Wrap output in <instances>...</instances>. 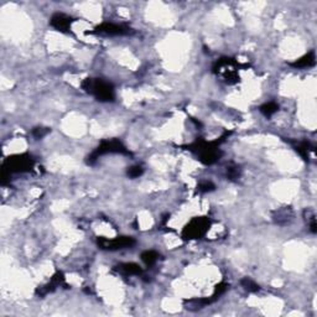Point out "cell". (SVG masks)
Listing matches in <instances>:
<instances>
[{
	"label": "cell",
	"instance_id": "44dd1931",
	"mask_svg": "<svg viewBox=\"0 0 317 317\" xmlns=\"http://www.w3.org/2000/svg\"><path fill=\"white\" fill-rule=\"evenodd\" d=\"M50 133V128H45V127H37L33 130V135L36 139H42V138L46 137Z\"/></svg>",
	"mask_w": 317,
	"mask_h": 317
},
{
	"label": "cell",
	"instance_id": "52a82bcc",
	"mask_svg": "<svg viewBox=\"0 0 317 317\" xmlns=\"http://www.w3.org/2000/svg\"><path fill=\"white\" fill-rule=\"evenodd\" d=\"M90 35H100V36H123L132 34V29L124 24H113V23H103L100 25L95 26L92 31H89Z\"/></svg>",
	"mask_w": 317,
	"mask_h": 317
},
{
	"label": "cell",
	"instance_id": "7a4b0ae2",
	"mask_svg": "<svg viewBox=\"0 0 317 317\" xmlns=\"http://www.w3.org/2000/svg\"><path fill=\"white\" fill-rule=\"evenodd\" d=\"M82 89L88 94L94 95L99 102H113L116 98L113 84L100 78H86L81 83Z\"/></svg>",
	"mask_w": 317,
	"mask_h": 317
},
{
	"label": "cell",
	"instance_id": "3957f363",
	"mask_svg": "<svg viewBox=\"0 0 317 317\" xmlns=\"http://www.w3.org/2000/svg\"><path fill=\"white\" fill-rule=\"evenodd\" d=\"M105 154H119V155L132 156V153L125 148V145L121 140H103L102 143L99 144V146H98L90 155L87 156V164L93 165L98 159H99V156L105 155Z\"/></svg>",
	"mask_w": 317,
	"mask_h": 317
},
{
	"label": "cell",
	"instance_id": "ac0fdd59",
	"mask_svg": "<svg viewBox=\"0 0 317 317\" xmlns=\"http://www.w3.org/2000/svg\"><path fill=\"white\" fill-rule=\"evenodd\" d=\"M242 175V169L238 165H229L227 167V177L231 181H237Z\"/></svg>",
	"mask_w": 317,
	"mask_h": 317
},
{
	"label": "cell",
	"instance_id": "5bb4252c",
	"mask_svg": "<svg viewBox=\"0 0 317 317\" xmlns=\"http://www.w3.org/2000/svg\"><path fill=\"white\" fill-rule=\"evenodd\" d=\"M291 217L292 212L289 207H284V208L278 209L273 215L274 222L278 223V225H286V223H289L291 221Z\"/></svg>",
	"mask_w": 317,
	"mask_h": 317
},
{
	"label": "cell",
	"instance_id": "8fae6325",
	"mask_svg": "<svg viewBox=\"0 0 317 317\" xmlns=\"http://www.w3.org/2000/svg\"><path fill=\"white\" fill-rule=\"evenodd\" d=\"M218 297H216L215 295L209 297H202V299H190L183 301V306H185L186 310L188 311H197L201 310V308L206 307L207 305H211L212 302H215Z\"/></svg>",
	"mask_w": 317,
	"mask_h": 317
},
{
	"label": "cell",
	"instance_id": "2e32d148",
	"mask_svg": "<svg viewBox=\"0 0 317 317\" xmlns=\"http://www.w3.org/2000/svg\"><path fill=\"white\" fill-rule=\"evenodd\" d=\"M259 111H260V113L264 114L266 118H269V117H271L273 114H275L276 112L279 111V104L275 102H268L260 107Z\"/></svg>",
	"mask_w": 317,
	"mask_h": 317
},
{
	"label": "cell",
	"instance_id": "ba28073f",
	"mask_svg": "<svg viewBox=\"0 0 317 317\" xmlns=\"http://www.w3.org/2000/svg\"><path fill=\"white\" fill-rule=\"evenodd\" d=\"M97 243L99 248L105 250H121L125 248H132L135 246V239L133 237H117L114 239H108L104 237H99L97 239Z\"/></svg>",
	"mask_w": 317,
	"mask_h": 317
},
{
	"label": "cell",
	"instance_id": "5b68a950",
	"mask_svg": "<svg viewBox=\"0 0 317 317\" xmlns=\"http://www.w3.org/2000/svg\"><path fill=\"white\" fill-rule=\"evenodd\" d=\"M239 67H241V66H239V63L237 62L234 58L223 57L215 63V66H213V72H215L217 76L222 77V78L225 79L226 83L234 84L239 81Z\"/></svg>",
	"mask_w": 317,
	"mask_h": 317
},
{
	"label": "cell",
	"instance_id": "d6986e66",
	"mask_svg": "<svg viewBox=\"0 0 317 317\" xmlns=\"http://www.w3.org/2000/svg\"><path fill=\"white\" fill-rule=\"evenodd\" d=\"M197 190L201 193L212 192V191L216 190V185L211 182V181H202V182H199L198 186H197Z\"/></svg>",
	"mask_w": 317,
	"mask_h": 317
},
{
	"label": "cell",
	"instance_id": "277c9868",
	"mask_svg": "<svg viewBox=\"0 0 317 317\" xmlns=\"http://www.w3.org/2000/svg\"><path fill=\"white\" fill-rule=\"evenodd\" d=\"M35 166V160L29 154L9 156L3 164V174H18V172L31 171Z\"/></svg>",
	"mask_w": 317,
	"mask_h": 317
},
{
	"label": "cell",
	"instance_id": "7c38bea8",
	"mask_svg": "<svg viewBox=\"0 0 317 317\" xmlns=\"http://www.w3.org/2000/svg\"><path fill=\"white\" fill-rule=\"evenodd\" d=\"M114 270L125 276H139L144 273L143 269L138 264H135V263H122V264L114 266Z\"/></svg>",
	"mask_w": 317,
	"mask_h": 317
},
{
	"label": "cell",
	"instance_id": "8992f818",
	"mask_svg": "<svg viewBox=\"0 0 317 317\" xmlns=\"http://www.w3.org/2000/svg\"><path fill=\"white\" fill-rule=\"evenodd\" d=\"M211 227V221L207 217H194L185 228L182 229V238L186 241H193V239H201L206 236L207 232Z\"/></svg>",
	"mask_w": 317,
	"mask_h": 317
},
{
	"label": "cell",
	"instance_id": "9c48e42d",
	"mask_svg": "<svg viewBox=\"0 0 317 317\" xmlns=\"http://www.w3.org/2000/svg\"><path fill=\"white\" fill-rule=\"evenodd\" d=\"M62 285H66L65 282V275H63L61 271H57V273L55 274V275L52 276L51 280H50V282H47L46 285H44V286H40L37 287L36 290V295L37 296H46L47 294H50V292L55 291L57 287L62 286ZM67 286V285H66Z\"/></svg>",
	"mask_w": 317,
	"mask_h": 317
},
{
	"label": "cell",
	"instance_id": "30bf717a",
	"mask_svg": "<svg viewBox=\"0 0 317 317\" xmlns=\"http://www.w3.org/2000/svg\"><path fill=\"white\" fill-rule=\"evenodd\" d=\"M72 23H73V19L63 13H56L50 19V25L60 33H68L71 30Z\"/></svg>",
	"mask_w": 317,
	"mask_h": 317
},
{
	"label": "cell",
	"instance_id": "e0dca14e",
	"mask_svg": "<svg viewBox=\"0 0 317 317\" xmlns=\"http://www.w3.org/2000/svg\"><path fill=\"white\" fill-rule=\"evenodd\" d=\"M241 284L248 292H258L260 290L259 285H258L254 280H252L250 278H243L241 280Z\"/></svg>",
	"mask_w": 317,
	"mask_h": 317
},
{
	"label": "cell",
	"instance_id": "4fadbf2b",
	"mask_svg": "<svg viewBox=\"0 0 317 317\" xmlns=\"http://www.w3.org/2000/svg\"><path fill=\"white\" fill-rule=\"evenodd\" d=\"M315 63H316L315 51H310L306 53V55H303L302 57L297 58V60H295L294 62L290 63V66H292V67H295V68H308V67L315 66Z\"/></svg>",
	"mask_w": 317,
	"mask_h": 317
},
{
	"label": "cell",
	"instance_id": "9a60e30c",
	"mask_svg": "<svg viewBox=\"0 0 317 317\" xmlns=\"http://www.w3.org/2000/svg\"><path fill=\"white\" fill-rule=\"evenodd\" d=\"M159 253L155 250H145V252L141 253V260L146 266H153L156 264V262L159 260Z\"/></svg>",
	"mask_w": 317,
	"mask_h": 317
},
{
	"label": "cell",
	"instance_id": "6da1fadb",
	"mask_svg": "<svg viewBox=\"0 0 317 317\" xmlns=\"http://www.w3.org/2000/svg\"><path fill=\"white\" fill-rule=\"evenodd\" d=\"M231 133H225L222 137L218 138L217 140L206 141L202 139H197L194 143L187 145V150L192 151L198 156V160L204 165H212L217 162L222 156V151L220 150V145L226 140V138L229 137Z\"/></svg>",
	"mask_w": 317,
	"mask_h": 317
},
{
	"label": "cell",
	"instance_id": "ffe728a7",
	"mask_svg": "<svg viewBox=\"0 0 317 317\" xmlns=\"http://www.w3.org/2000/svg\"><path fill=\"white\" fill-rule=\"evenodd\" d=\"M143 174H144V169H143V166H140V165H134V166H130L127 171V175L130 178H137V177L141 176Z\"/></svg>",
	"mask_w": 317,
	"mask_h": 317
}]
</instances>
